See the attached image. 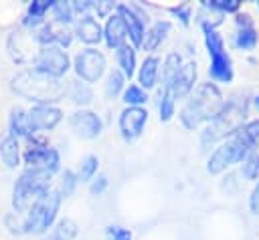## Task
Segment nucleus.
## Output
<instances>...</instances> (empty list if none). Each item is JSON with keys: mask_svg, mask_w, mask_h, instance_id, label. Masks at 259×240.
<instances>
[{"mask_svg": "<svg viewBox=\"0 0 259 240\" xmlns=\"http://www.w3.org/2000/svg\"><path fill=\"white\" fill-rule=\"evenodd\" d=\"M117 14L121 16V20H123V24H125V30H127V34L132 36L134 44L140 46V44L144 42V20H142V16H140L134 8H130V6H125V4H119V6H117Z\"/></svg>", "mask_w": 259, "mask_h": 240, "instance_id": "obj_16", "label": "nucleus"}, {"mask_svg": "<svg viewBox=\"0 0 259 240\" xmlns=\"http://www.w3.org/2000/svg\"><path fill=\"white\" fill-rule=\"evenodd\" d=\"M75 234H77L75 222L69 220V218H65V220L59 222V226H57V228L49 234V238H45V240H73Z\"/></svg>", "mask_w": 259, "mask_h": 240, "instance_id": "obj_24", "label": "nucleus"}, {"mask_svg": "<svg viewBox=\"0 0 259 240\" xmlns=\"http://www.w3.org/2000/svg\"><path fill=\"white\" fill-rule=\"evenodd\" d=\"M0 157L8 167H16L18 165V139L8 135L0 141Z\"/></svg>", "mask_w": 259, "mask_h": 240, "instance_id": "obj_20", "label": "nucleus"}, {"mask_svg": "<svg viewBox=\"0 0 259 240\" xmlns=\"http://www.w3.org/2000/svg\"><path fill=\"white\" fill-rule=\"evenodd\" d=\"M121 85H123V75L117 73V71H113V73L109 75V79H107V87H105L107 95H109V97H115V95L119 93Z\"/></svg>", "mask_w": 259, "mask_h": 240, "instance_id": "obj_32", "label": "nucleus"}, {"mask_svg": "<svg viewBox=\"0 0 259 240\" xmlns=\"http://www.w3.org/2000/svg\"><path fill=\"white\" fill-rule=\"evenodd\" d=\"M202 30H204V42H206V48L210 54V77L217 81L229 83L233 79V65L225 50L223 36L208 22H202Z\"/></svg>", "mask_w": 259, "mask_h": 240, "instance_id": "obj_7", "label": "nucleus"}, {"mask_svg": "<svg viewBox=\"0 0 259 240\" xmlns=\"http://www.w3.org/2000/svg\"><path fill=\"white\" fill-rule=\"evenodd\" d=\"M59 204H61V194L57 190L42 192L36 198V202L32 204L26 220L22 222V230L24 232H32V234L45 232L53 224V220H55V216L59 212Z\"/></svg>", "mask_w": 259, "mask_h": 240, "instance_id": "obj_5", "label": "nucleus"}, {"mask_svg": "<svg viewBox=\"0 0 259 240\" xmlns=\"http://www.w3.org/2000/svg\"><path fill=\"white\" fill-rule=\"evenodd\" d=\"M63 113L61 109L53 107V105H36L28 111V125L30 131H38V129H53L59 121H61Z\"/></svg>", "mask_w": 259, "mask_h": 240, "instance_id": "obj_13", "label": "nucleus"}, {"mask_svg": "<svg viewBox=\"0 0 259 240\" xmlns=\"http://www.w3.org/2000/svg\"><path fill=\"white\" fill-rule=\"evenodd\" d=\"M158 65H160V61L156 56H148L142 63V67H140V83H142V87H146V89L154 87L156 75H158Z\"/></svg>", "mask_w": 259, "mask_h": 240, "instance_id": "obj_21", "label": "nucleus"}, {"mask_svg": "<svg viewBox=\"0 0 259 240\" xmlns=\"http://www.w3.org/2000/svg\"><path fill=\"white\" fill-rule=\"evenodd\" d=\"M107 238H109V240H132V234H130V230H125V228L109 226V228H107Z\"/></svg>", "mask_w": 259, "mask_h": 240, "instance_id": "obj_34", "label": "nucleus"}, {"mask_svg": "<svg viewBox=\"0 0 259 240\" xmlns=\"http://www.w3.org/2000/svg\"><path fill=\"white\" fill-rule=\"evenodd\" d=\"M160 119L162 121H168L172 115H174V97L164 89L162 93H160Z\"/></svg>", "mask_w": 259, "mask_h": 240, "instance_id": "obj_29", "label": "nucleus"}, {"mask_svg": "<svg viewBox=\"0 0 259 240\" xmlns=\"http://www.w3.org/2000/svg\"><path fill=\"white\" fill-rule=\"evenodd\" d=\"M105 186H107V177H105V175H99V177L93 182V186H91V194H103Z\"/></svg>", "mask_w": 259, "mask_h": 240, "instance_id": "obj_36", "label": "nucleus"}, {"mask_svg": "<svg viewBox=\"0 0 259 240\" xmlns=\"http://www.w3.org/2000/svg\"><path fill=\"white\" fill-rule=\"evenodd\" d=\"M77 34H79V38L83 42L93 44V42H99V38H101V26H99V22L95 18L83 16L79 20V24H77Z\"/></svg>", "mask_w": 259, "mask_h": 240, "instance_id": "obj_18", "label": "nucleus"}, {"mask_svg": "<svg viewBox=\"0 0 259 240\" xmlns=\"http://www.w3.org/2000/svg\"><path fill=\"white\" fill-rule=\"evenodd\" d=\"M69 93H71L73 101H75V103H81V105L89 103L91 97H93V95H91V89H89L85 83H79V81H73V83H71Z\"/></svg>", "mask_w": 259, "mask_h": 240, "instance_id": "obj_27", "label": "nucleus"}, {"mask_svg": "<svg viewBox=\"0 0 259 240\" xmlns=\"http://www.w3.org/2000/svg\"><path fill=\"white\" fill-rule=\"evenodd\" d=\"M71 127L77 135L93 139L101 133V119L91 111H77L71 115Z\"/></svg>", "mask_w": 259, "mask_h": 240, "instance_id": "obj_14", "label": "nucleus"}, {"mask_svg": "<svg viewBox=\"0 0 259 240\" xmlns=\"http://www.w3.org/2000/svg\"><path fill=\"white\" fill-rule=\"evenodd\" d=\"M257 8H259V2H257Z\"/></svg>", "mask_w": 259, "mask_h": 240, "instance_id": "obj_41", "label": "nucleus"}, {"mask_svg": "<svg viewBox=\"0 0 259 240\" xmlns=\"http://www.w3.org/2000/svg\"><path fill=\"white\" fill-rule=\"evenodd\" d=\"M93 8H97L99 14H107V10L113 8V4H111V2H105V4H99V2H97V4H93Z\"/></svg>", "mask_w": 259, "mask_h": 240, "instance_id": "obj_39", "label": "nucleus"}, {"mask_svg": "<svg viewBox=\"0 0 259 240\" xmlns=\"http://www.w3.org/2000/svg\"><path fill=\"white\" fill-rule=\"evenodd\" d=\"M49 184H51V173L47 169H38V167L26 169L14 184V194H12L14 210L18 212L26 210L30 198H38L42 192H47Z\"/></svg>", "mask_w": 259, "mask_h": 240, "instance_id": "obj_6", "label": "nucleus"}, {"mask_svg": "<svg viewBox=\"0 0 259 240\" xmlns=\"http://www.w3.org/2000/svg\"><path fill=\"white\" fill-rule=\"evenodd\" d=\"M53 4H55V2H51V0H36V2H32V4L28 6L26 24H30V26H36V24L42 20L45 12H47L49 8H53Z\"/></svg>", "mask_w": 259, "mask_h": 240, "instance_id": "obj_25", "label": "nucleus"}, {"mask_svg": "<svg viewBox=\"0 0 259 240\" xmlns=\"http://www.w3.org/2000/svg\"><path fill=\"white\" fill-rule=\"evenodd\" d=\"M225 107L221 91L212 83H202L194 95L188 99V103L180 111V121L184 127L194 129L202 121H212Z\"/></svg>", "mask_w": 259, "mask_h": 240, "instance_id": "obj_3", "label": "nucleus"}, {"mask_svg": "<svg viewBox=\"0 0 259 240\" xmlns=\"http://www.w3.org/2000/svg\"><path fill=\"white\" fill-rule=\"evenodd\" d=\"M168 30H170V22H156L154 26H152V30L146 34V42H144V46H146V50H154L164 38H166V34H168Z\"/></svg>", "mask_w": 259, "mask_h": 240, "instance_id": "obj_23", "label": "nucleus"}, {"mask_svg": "<svg viewBox=\"0 0 259 240\" xmlns=\"http://www.w3.org/2000/svg\"><path fill=\"white\" fill-rule=\"evenodd\" d=\"M75 71L83 81L93 83L105 71V56L95 48H85L75 56Z\"/></svg>", "mask_w": 259, "mask_h": 240, "instance_id": "obj_8", "label": "nucleus"}, {"mask_svg": "<svg viewBox=\"0 0 259 240\" xmlns=\"http://www.w3.org/2000/svg\"><path fill=\"white\" fill-rule=\"evenodd\" d=\"M125 36H127V30H125V24H123L121 16L119 14L109 16V20L105 24V42H107V46H111V48L123 46Z\"/></svg>", "mask_w": 259, "mask_h": 240, "instance_id": "obj_17", "label": "nucleus"}, {"mask_svg": "<svg viewBox=\"0 0 259 240\" xmlns=\"http://www.w3.org/2000/svg\"><path fill=\"white\" fill-rule=\"evenodd\" d=\"M24 159H26L28 165L38 167V169H47L49 173L57 171V167H59V153L53 147L45 145V143L30 145L24 153Z\"/></svg>", "mask_w": 259, "mask_h": 240, "instance_id": "obj_11", "label": "nucleus"}, {"mask_svg": "<svg viewBox=\"0 0 259 240\" xmlns=\"http://www.w3.org/2000/svg\"><path fill=\"white\" fill-rule=\"evenodd\" d=\"M53 10H55V18H57L59 22H69V20H71L73 6H69L67 2H55V4H53Z\"/></svg>", "mask_w": 259, "mask_h": 240, "instance_id": "obj_33", "label": "nucleus"}, {"mask_svg": "<svg viewBox=\"0 0 259 240\" xmlns=\"http://www.w3.org/2000/svg\"><path fill=\"white\" fill-rule=\"evenodd\" d=\"M237 34H235V44L237 48L241 50H251L257 46L259 42V34H257V28L253 26V20L249 18V14H243V16H237Z\"/></svg>", "mask_w": 259, "mask_h": 240, "instance_id": "obj_15", "label": "nucleus"}, {"mask_svg": "<svg viewBox=\"0 0 259 240\" xmlns=\"http://www.w3.org/2000/svg\"><path fill=\"white\" fill-rule=\"evenodd\" d=\"M259 137V119L245 123L229 141H225L221 147L214 149V153L208 159V171L210 173H219L223 169H227L233 163L245 161L249 149L253 147V143Z\"/></svg>", "mask_w": 259, "mask_h": 240, "instance_id": "obj_1", "label": "nucleus"}, {"mask_svg": "<svg viewBox=\"0 0 259 240\" xmlns=\"http://www.w3.org/2000/svg\"><path fill=\"white\" fill-rule=\"evenodd\" d=\"M255 105H257V109H259V95L255 97Z\"/></svg>", "mask_w": 259, "mask_h": 240, "instance_id": "obj_40", "label": "nucleus"}, {"mask_svg": "<svg viewBox=\"0 0 259 240\" xmlns=\"http://www.w3.org/2000/svg\"><path fill=\"white\" fill-rule=\"evenodd\" d=\"M194 79H196V67H194V63H186V65H180L178 71L164 83V89L174 99H178V97H184L192 89Z\"/></svg>", "mask_w": 259, "mask_h": 240, "instance_id": "obj_10", "label": "nucleus"}, {"mask_svg": "<svg viewBox=\"0 0 259 240\" xmlns=\"http://www.w3.org/2000/svg\"><path fill=\"white\" fill-rule=\"evenodd\" d=\"M146 99H148V97H146L144 89L138 87V85H130V87L125 89V93H123V101H125L130 107H138V105L144 103Z\"/></svg>", "mask_w": 259, "mask_h": 240, "instance_id": "obj_28", "label": "nucleus"}, {"mask_svg": "<svg viewBox=\"0 0 259 240\" xmlns=\"http://www.w3.org/2000/svg\"><path fill=\"white\" fill-rule=\"evenodd\" d=\"M95 171H97V157H95V155H89V157H85V159H83V163H81L79 179L87 182V179H91V177H93V173H95Z\"/></svg>", "mask_w": 259, "mask_h": 240, "instance_id": "obj_31", "label": "nucleus"}, {"mask_svg": "<svg viewBox=\"0 0 259 240\" xmlns=\"http://www.w3.org/2000/svg\"><path fill=\"white\" fill-rule=\"evenodd\" d=\"M148 121V111L142 107H127L119 115V131L125 139H136Z\"/></svg>", "mask_w": 259, "mask_h": 240, "instance_id": "obj_12", "label": "nucleus"}, {"mask_svg": "<svg viewBox=\"0 0 259 240\" xmlns=\"http://www.w3.org/2000/svg\"><path fill=\"white\" fill-rule=\"evenodd\" d=\"M75 173L73 171H65V175H63V192H65V196H69L71 192H73V188H75Z\"/></svg>", "mask_w": 259, "mask_h": 240, "instance_id": "obj_35", "label": "nucleus"}, {"mask_svg": "<svg viewBox=\"0 0 259 240\" xmlns=\"http://www.w3.org/2000/svg\"><path fill=\"white\" fill-rule=\"evenodd\" d=\"M208 8H214V10H221V12H237L241 2L239 0H208L204 2Z\"/></svg>", "mask_w": 259, "mask_h": 240, "instance_id": "obj_30", "label": "nucleus"}, {"mask_svg": "<svg viewBox=\"0 0 259 240\" xmlns=\"http://www.w3.org/2000/svg\"><path fill=\"white\" fill-rule=\"evenodd\" d=\"M12 89L30 101H40L42 105L63 99V95L67 91L65 85L57 77H51L38 69L18 73L12 79Z\"/></svg>", "mask_w": 259, "mask_h": 240, "instance_id": "obj_2", "label": "nucleus"}, {"mask_svg": "<svg viewBox=\"0 0 259 240\" xmlns=\"http://www.w3.org/2000/svg\"><path fill=\"white\" fill-rule=\"evenodd\" d=\"M249 206H251V212H253V214H259V182H257V186H255V190H253V194H251Z\"/></svg>", "mask_w": 259, "mask_h": 240, "instance_id": "obj_37", "label": "nucleus"}, {"mask_svg": "<svg viewBox=\"0 0 259 240\" xmlns=\"http://www.w3.org/2000/svg\"><path fill=\"white\" fill-rule=\"evenodd\" d=\"M10 131H12V137H26L30 133L28 113H24L20 107H14L10 111Z\"/></svg>", "mask_w": 259, "mask_h": 240, "instance_id": "obj_19", "label": "nucleus"}, {"mask_svg": "<svg viewBox=\"0 0 259 240\" xmlns=\"http://www.w3.org/2000/svg\"><path fill=\"white\" fill-rule=\"evenodd\" d=\"M34 65L38 71H42L51 77H61L69 69V58H67V52H63L59 46L51 44L38 52V56L34 58Z\"/></svg>", "mask_w": 259, "mask_h": 240, "instance_id": "obj_9", "label": "nucleus"}, {"mask_svg": "<svg viewBox=\"0 0 259 240\" xmlns=\"http://www.w3.org/2000/svg\"><path fill=\"white\" fill-rule=\"evenodd\" d=\"M245 117H247V101L239 97L231 99L229 103H225L223 111L210 121V125L202 131V145L214 143L227 135H235L245 125Z\"/></svg>", "mask_w": 259, "mask_h": 240, "instance_id": "obj_4", "label": "nucleus"}, {"mask_svg": "<svg viewBox=\"0 0 259 240\" xmlns=\"http://www.w3.org/2000/svg\"><path fill=\"white\" fill-rule=\"evenodd\" d=\"M117 61H119V67H121L123 75H125V77H132V75H134V69H136V52H134V48L127 46V44L119 46V50H117Z\"/></svg>", "mask_w": 259, "mask_h": 240, "instance_id": "obj_26", "label": "nucleus"}, {"mask_svg": "<svg viewBox=\"0 0 259 240\" xmlns=\"http://www.w3.org/2000/svg\"><path fill=\"white\" fill-rule=\"evenodd\" d=\"M172 12H174L176 16H180V20H182L184 24H188V18H190V10H188L186 6H178V8H172Z\"/></svg>", "mask_w": 259, "mask_h": 240, "instance_id": "obj_38", "label": "nucleus"}, {"mask_svg": "<svg viewBox=\"0 0 259 240\" xmlns=\"http://www.w3.org/2000/svg\"><path fill=\"white\" fill-rule=\"evenodd\" d=\"M243 173L247 179H255L259 177V137L253 143V147L249 149L245 161H243Z\"/></svg>", "mask_w": 259, "mask_h": 240, "instance_id": "obj_22", "label": "nucleus"}]
</instances>
